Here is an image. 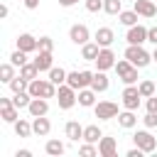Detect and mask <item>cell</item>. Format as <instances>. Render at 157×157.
Masks as SVG:
<instances>
[{
	"label": "cell",
	"instance_id": "ac0fdd59",
	"mask_svg": "<svg viewBox=\"0 0 157 157\" xmlns=\"http://www.w3.org/2000/svg\"><path fill=\"white\" fill-rule=\"evenodd\" d=\"M64 135H66L71 142H78V140H83V125H81L78 120H69V123L64 125Z\"/></svg>",
	"mask_w": 157,
	"mask_h": 157
},
{
	"label": "cell",
	"instance_id": "d6986e66",
	"mask_svg": "<svg viewBox=\"0 0 157 157\" xmlns=\"http://www.w3.org/2000/svg\"><path fill=\"white\" fill-rule=\"evenodd\" d=\"M93 39H96L101 47H110V44L115 42V32H113L110 27H98V29L93 32Z\"/></svg>",
	"mask_w": 157,
	"mask_h": 157
},
{
	"label": "cell",
	"instance_id": "ba28073f",
	"mask_svg": "<svg viewBox=\"0 0 157 157\" xmlns=\"http://www.w3.org/2000/svg\"><path fill=\"white\" fill-rule=\"evenodd\" d=\"M93 113L98 120H113V118H118L120 110H118V103H113V101H98L93 105Z\"/></svg>",
	"mask_w": 157,
	"mask_h": 157
},
{
	"label": "cell",
	"instance_id": "9c48e42d",
	"mask_svg": "<svg viewBox=\"0 0 157 157\" xmlns=\"http://www.w3.org/2000/svg\"><path fill=\"white\" fill-rule=\"evenodd\" d=\"M69 39H71L74 44L83 47L86 42H91V29H88L83 22H76V25H71V27H69Z\"/></svg>",
	"mask_w": 157,
	"mask_h": 157
},
{
	"label": "cell",
	"instance_id": "7a4b0ae2",
	"mask_svg": "<svg viewBox=\"0 0 157 157\" xmlns=\"http://www.w3.org/2000/svg\"><path fill=\"white\" fill-rule=\"evenodd\" d=\"M56 83H52L49 78H34V81H29V86H27V91H29V96L32 98H56Z\"/></svg>",
	"mask_w": 157,
	"mask_h": 157
},
{
	"label": "cell",
	"instance_id": "9a60e30c",
	"mask_svg": "<svg viewBox=\"0 0 157 157\" xmlns=\"http://www.w3.org/2000/svg\"><path fill=\"white\" fill-rule=\"evenodd\" d=\"M132 10L140 15V17H155L157 15V2H152V0H135L132 2Z\"/></svg>",
	"mask_w": 157,
	"mask_h": 157
},
{
	"label": "cell",
	"instance_id": "8fae6325",
	"mask_svg": "<svg viewBox=\"0 0 157 157\" xmlns=\"http://www.w3.org/2000/svg\"><path fill=\"white\" fill-rule=\"evenodd\" d=\"M0 118L10 125L20 120V108L12 103V98H0Z\"/></svg>",
	"mask_w": 157,
	"mask_h": 157
},
{
	"label": "cell",
	"instance_id": "d590c367",
	"mask_svg": "<svg viewBox=\"0 0 157 157\" xmlns=\"http://www.w3.org/2000/svg\"><path fill=\"white\" fill-rule=\"evenodd\" d=\"M10 61H12V64L20 69V66H25L29 59H27V52H22V49H15V52L10 54Z\"/></svg>",
	"mask_w": 157,
	"mask_h": 157
},
{
	"label": "cell",
	"instance_id": "7bdbcfd3",
	"mask_svg": "<svg viewBox=\"0 0 157 157\" xmlns=\"http://www.w3.org/2000/svg\"><path fill=\"white\" fill-rule=\"evenodd\" d=\"M125 155H128V157H142V155H145V152H142V150H140V147H137V145H135V147H130V150H128V152H125Z\"/></svg>",
	"mask_w": 157,
	"mask_h": 157
},
{
	"label": "cell",
	"instance_id": "52a82bcc",
	"mask_svg": "<svg viewBox=\"0 0 157 157\" xmlns=\"http://www.w3.org/2000/svg\"><path fill=\"white\" fill-rule=\"evenodd\" d=\"M93 74L96 71H88V69H83V71H69V76H66V83L71 86V88H86V86H91V81H93Z\"/></svg>",
	"mask_w": 157,
	"mask_h": 157
},
{
	"label": "cell",
	"instance_id": "d6a6232c",
	"mask_svg": "<svg viewBox=\"0 0 157 157\" xmlns=\"http://www.w3.org/2000/svg\"><path fill=\"white\" fill-rule=\"evenodd\" d=\"M103 12H108V15H120V12H123V0H103Z\"/></svg>",
	"mask_w": 157,
	"mask_h": 157
},
{
	"label": "cell",
	"instance_id": "f35d334b",
	"mask_svg": "<svg viewBox=\"0 0 157 157\" xmlns=\"http://www.w3.org/2000/svg\"><path fill=\"white\" fill-rule=\"evenodd\" d=\"M83 5H86L88 12H101L103 10V0H83Z\"/></svg>",
	"mask_w": 157,
	"mask_h": 157
},
{
	"label": "cell",
	"instance_id": "44dd1931",
	"mask_svg": "<svg viewBox=\"0 0 157 157\" xmlns=\"http://www.w3.org/2000/svg\"><path fill=\"white\" fill-rule=\"evenodd\" d=\"M96 91L91 88V86H86V88H78V105L81 108H93L96 105Z\"/></svg>",
	"mask_w": 157,
	"mask_h": 157
},
{
	"label": "cell",
	"instance_id": "3957f363",
	"mask_svg": "<svg viewBox=\"0 0 157 157\" xmlns=\"http://www.w3.org/2000/svg\"><path fill=\"white\" fill-rule=\"evenodd\" d=\"M115 74H118V78H120L125 86L137 83V78H140V76H137V66H135V64H130L125 56L115 61Z\"/></svg>",
	"mask_w": 157,
	"mask_h": 157
},
{
	"label": "cell",
	"instance_id": "ab89813d",
	"mask_svg": "<svg viewBox=\"0 0 157 157\" xmlns=\"http://www.w3.org/2000/svg\"><path fill=\"white\" fill-rule=\"evenodd\" d=\"M39 49L52 52V49H54V39H52V37H39Z\"/></svg>",
	"mask_w": 157,
	"mask_h": 157
},
{
	"label": "cell",
	"instance_id": "c3c4849f",
	"mask_svg": "<svg viewBox=\"0 0 157 157\" xmlns=\"http://www.w3.org/2000/svg\"><path fill=\"white\" fill-rule=\"evenodd\" d=\"M152 61H157V47H155V52H152Z\"/></svg>",
	"mask_w": 157,
	"mask_h": 157
},
{
	"label": "cell",
	"instance_id": "4316f807",
	"mask_svg": "<svg viewBox=\"0 0 157 157\" xmlns=\"http://www.w3.org/2000/svg\"><path fill=\"white\" fill-rule=\"evenodd\" d=\"M12 128H15V135H17V137H29V135H34L32 123H29V120H25V118H20L17 123H12Z\"/></svg>",
	"mask_w": 157,
	"mask_h": 157
},
{
	"label": "cell",
	"instance_id": "4dcf8cb0",
	"mask_svg": "<svg viewBox=\"0 0 157 157\" xmlns=\"http://www.w3.org/2000/svg\"><path fill=\"white\" fill-rule=\"evenodd\" d=\"M20 76L27 78V81H34V78L39 76V69L34 66V61H27L25 66H20Z\"/></svg>",
	"mask_w": 157,
	"mask_h": 157
},
{
	"label": "cell",
	"instance_id": "7c38bea8",
	"mask_svg": "<svg viewBox=\"0 0 157 157\" xmlns=\"http://www.w3.org/2000/svg\"><path fill=\"white\" fill-rule=\"evenodd\" d=\"M125 42L128 44H145L147 42V27L145 25H132V27H128V32H125Z\"/></svg>",
	"mask_w": 157,
	"mask_h": 157
},
{
	"label": "cell",
	"instance_id": "b9f144b4",
	"mask_svg": "<svg viewBox=\"0 0 157 157\" xmlns=\"http://www.w3.org/2000/svg\"><path fill=\"white\" fill-rule=\"evenodd\" d=\"M147 42H152L157 47V25L155 27H147Z\"/></svg>",
	"mask_w": 157,
	"mask_h": 157
},
{
	"label": "cell",
	"instance_id": "f546056e",
	"mask_svg": "<svg viewBox=\"0 0 157 157\" xmlns=\"http://www.w3.org/2000/svg\"><path fill=\"white\" fill-rule=\"evenodd\" d=\"M118 20H120V25H125V27H132V25H137L140 15H137L135 10H123V12L118 15Z\"/></svg>",
	"mask_w": 157,
	"mask_h": 157
},
{
	"label": "cell",
	"instance_id": "681fc988",
	"mask_svg": "<svg viewBox=\"0 0 157 157\" xmlns=\"http://www.w3.org/2000/svg\"><path fill=\"white\" fill-rule=\"evenodd\" d=\"M128 2H135V0H128Z\"/></svg>",
	"mask_w": 157,
	"mask_h": 157
},
{
	"label": "cell",
	"instance_id": "1f68e13d",
	"mask_svg": "<svg viewBox=\"0 0 157 157\" xmlns=\"http://www.w3.org/2000/svg\"><path fill=\"white\" fill-rule=\"evenodd\" d=\"M29 101H32V96H29V91H20V93H12V103L22 110V108H27L29 105Z\"/></svg>",
	"mask_w": 157,
	"mask_h": 157
},
{
	"label": "cell",
	"instance_id": "7dc6e473",
	"mask_svg": "<svg viewBox=\"0 0 157 157\" xmlns=\"http://www.w3.org/2000/svg\"><path fill=\"white\" fill-rule=\"evenodd\" d=\"M10 15V7L7 5H0V17H7Z\"/></svg>",
	"mask_w": 157,
	"mask_h": 157
},
{
	"label": "cell",
	"instance_id": "cb8c5ba5",
	"mask_svg": "<svg viewBox=\"0 0 157 157\" xmlns=\"http://www.w3.org/2000/svg\"><path fill=\"white\" fill-rule=\"evenodd\" d=\"M98 52H101V44H98L96 39H93V42H86V44L81 47V59H83V61H96Z\"/></svg>",
	"mask_w": 157,
	"mask_h": 157
},
{
	"label": "cell",
	"instance_id": "30bf717a",
	"mask_svg": "<svg viewBox=\"0 0 157 157\" xmlns=\"http://www.w3.org/2000/svg\"><path fill=\"white\" fill-rule=\"evenodd\" d=\"M115 52L110 47H101L98 56H96V69L98 71H108V69H115Z\"/></svg>",
	"mask_w": 157,
	"mask_h": 157
},
{
	"label": "cell",
	"instance_id": "74e56055",
	"mask_svg": "<svg viewBox=\"0 0 157 157\" xmlns=\"http://www.w3.org/2000/svg\"><path fill=\"white\" fill-rule=\"evenodd\" d=\"M142 123H145V128H150V130H155V128H157V113H152V110H147V113H145V118H142Z\"/></svg>",
	"mask_w": 157,
	"mask_h": 157
},
{
	"label": "cell",
	"instance_id": "e575fe53",
	"mask_svg": "<svg viewBox=\"0 0 157 157\" xmlns=\"http://www.w3.org/2000/svg\"><path fill=\"white\" fill-rule=\"evenodd\" d=\"M137 88H140V96H142V98L155 96V81H150V78H142V81L137 83Z\"/></svg>",
	"mask_w": 157,
	"mask_h": 157
},
{
	"label": "cell",
	"instance_id": "4fadbf2b",
	"mask_svg": "<svg viewBox=\"0 0 157 157\" xmlns=\"http://www.w3.org/2000/svg\"><path fill=\"white\" fill-rule=\"evenodd\" d=\"M17 49H22L27 54L39 52V39L34 34H29V32H22V34H17Z\"/></svg>",
	"mask_w": 157,
	"mask_h": 157
},
{
	"label": "cell",
	"instance_id": "83f0119b",
	"mask_svg": "<svg viewBox=\"0 0 157 157\" xmlns=\"http://www.w3.org/2000/svg\"><path fill=\"white\" fill-rule=\"evenodd\" d=\"M47 74H49V81H52V83H56V86L66 83V76H69V71H66V69H61V66H52Z\"/></svg>",
	"mask_w": 157,
	"mask_h": 157
},
{
	"label": "cell",
	"instance_id": "277c9868",
	"mask_svg": "<svg viewBox=\"0 0 157 157\" xmlns=\"http://www.w3.org/2000/svg\"><path fill=\"white\" fill-rule=\"evenodd\" d=\"M56 103H59L61 110H71V108L78 103V91L71 88L69 83H61V86L56 88Z\"/></svg>",
	"mask_w": 157,
	"mask_h": 157
},
{
	"label": "cell",
	"instance_id": "8d00e7d4",
	"mask_svg": "<svg viewBox=\"0 0 157 157\" xmlns=\"http://www.w3.org/2000/svg\"><path fill=\"white\" fill-rule=\"evenodd\" d=\"M78 155H81V157H96V155H98V145H96V142H83V145L78 147Z\"/></svg>",
	"mask_w": 157,
	"mask_h": 157
},
{
	"label": "cell",
	"instance_id": "e0dca14e",
	"mask_svg": "<svg viewBox=\"0 0 157 157\" xmlns=\"http://www.w3.org/2000/svg\"><path fill=\"white\" fill-rule=\"evenodd\" d=\"M27 113H29L32 118L47 115V113H49V101H47V98H32L29 105H27Z\"/></svg>",
	"mask_w": 157,
	"mask_h": 157
},
{
	"label": "cell",
	"instance_id": "60d3db41",
	"mask_svg": "<svg viewBox=\"0 0 157 157\" xmlns=\"http://www.w3.org/2000/svg\"><path fill=\"white\" fill-rule=\"evenodd\" d=\"M145 108L152 110V113H157V96H150V98L145 101Z\"/></svg>",
	"mask_w": 157,
	"mask_h": 157
},
{
	"label": "cell",
	"instance_id": "d4e9b609",
	"mask_svg": "<svg viewBox=\"0 0 157 157\" xmlns=\"http://www.w3.org/2000/svg\"><path fill=\"white\" fill-rule=\"evenodd\" d=\"M103 137V130L96 125V123H91V125H83V142H96L98 145V140Z\"/></svg>",
	"mask_w": 157,
	"mask_h": 157
},
{
	"label": "cell",
	"instance_id": "bcb514c9",
	"mask_svg": "<svg viewBox=\"0 0 157 157\" xmlns=\"http://www.w3.org/2000/svg\"><path fill=\"white\" fill-rule=\"evenodd\" d=\"M15 157H32V152H29V150H17Z\"/></svg>",
	"mask_w": 157,
	"mask_h": 157
},
{
	"label": "cell",
	"instance_id": "603a6c76",
	"mask_svg": "<svg viewBox=\"0 0 157 157\" xmlns=\"http://www.w3.org/2000/svg\"><path fill=\"white\" fill-rule=\"evenodd\" d=\"M91 88H93L96 93H105V91L110 88V81H108V76H105V71H96V74H93V81H91Z\"/></svg>",
	"mask_w": 157,
	"mask_h": 157
},
{
	"label": "cell",
	"instance_id": "2e32d148",
	"mask_svg": "<svg viewBox=\"0 0 157 157\" xmlns=\"http://www.w3.org/2000/svg\"><path fill=\"white\" fill-rule=\"evenodd\" d=\"M32 61H34V66H37V69H39V74H42V71H49V69L54 66V54H52V52H47V49H39V52H37V56H34Z\"/></svg>",
	"mask_w": 157,
	"mask_h": 157
},
{
	"label": "cell",
	"instance_id": "f1b7e54d",
	"mask_svg": "<svg viewBox=\"0 0 157 157\" xmlns=\"http://www.w3.org/2000/svg\"><path fill=\"white\" fill-rule=\"evenodd\" d=\"M15 76H17V74H15V64H12V61L0 64V81H2V83H10Z\"/></svg>",
	"mask_w": 157,
	"mask_h": 157
},
{
	"label": "cell",
	"instance_id": "5b68a950",
	"mask_svg": "<svg viewBox=\"0 0 157 157\" xmlns=\"http://www.w3.org/2000/svg\"><path fill=\"white\" fill-rule=\"evenodd\" d=\"M120 101H123V108H128V110H137V108H140V103H142V96H140L137 83L125 86V88H123V93H120Z\"/></svg>",
	"mask_w": 157,
	"mask_h": 157
},
{
	"label": "cell",
	"instance_id": "6da1fadb",
	"mask_svg": "<svg viewBox=\"0 0 157 157\" xmlns=\"http://www.w3.org/2000/svg\"><path fill=\"white\" fill-rule=\"evenodd\" d=\"M123 56H125L130 64H135L137 69H145V66L152 64V54H150L142 44H128L125 52H123Z\"/></svg>",
	"mask_w": 157,
	"mask_h": 157
},
{
	"label": "cell",
	"instance_id": "836d02e7",
	"mask_svg": "<svg viewBox=\"0 0 157 157\" xmlns=\"http://www.w3.org/2000/svg\"><path fill=\"white\" fill-rule=\"evenodd\" d=\"M7 86H10V91H12V93H20V91H27L29 81H27V78H22V76L17 74V76H15V78H12V81H10Z\"/></svg>",
	"mask_w": 157,
	"mask_h": 157
},
{
	"label": "cell",
	"instance_id": "ee69618b",
	"mask_svg": "<svg viewBox=\"0 0 157 157\" xmlns=\"http://www.w3.org/2000/svg\"><path fill=\"white\" fill-rule=\"evenodd\" d=\"M22 2H25L27 10H37V7H39V0H22Z\"/></svg>",
	"mask_w": 157,
	"mask_h": 157
},
{
	"label": "cell",
	"instance_id": "8992f818",
	"mask_svg": "<svg viewBox=\"0 0 157 157\" xmlns=\"http://www.w3.org/2000/svg\"><path fill=\"white\" fill-rule=\"evenodd\" d=\"M132 142H135L145 155H150V152L157 150V137L150 132V128H147V130H137V132L132 135Z\"/></svg>",
	"mask_w": 157,
	"mask_h": 157
},
{
	"label": "cell",
	"instance_id": "5bb4252c",
	"mask_svg": "<svg viewBox=\"0 0 157 157\" xmlns=\"http://www.w3.org/2000/svg\"><path fill=\"white\" fill-rule=\"evenodd\" d=\"M98 155H101V157H115V155H118V140L103 135V137L98 140Z\"/></svg>",
	"mask_w": 157,
	"mask_h": 157
},
{
	"label": "cell",
	"instance_id": "f6af8a7d",
	"mask_svg": "<svg viewBox=\"0 0 157 157\" xmlns=\"http://www.w3.org/2000/svg\"><path fill=\"white\" fill-rule=\"evenodd\" d=\"M76 2H78V0H59V5H61V7H74Z\"/></svg>",
	"mask_w": 157,
	"mask_h": 157
},
{
	"label": "cell",
	"instance_id": "ffe728a7",
	"mask_svg": "<svg viewBox=\"0 0 157 157\" xmlns=\"http://www.w3.org/2000/svg\"><path fill=\"white\" fill-rule=\"evenodd\" d=\"M32 130H34V135H39V137H47V135L52 132V123H49V118H47V115L32 118Z\"/></svg>",
	"mask_w": 157,
	"mask_h": 157
},
{
	"label": "cell",
	"instance_id": "7402d4cb",
	"mask_svg": "<svg viewBox=\"0 0 157 157\" xmlns=\"http://www.w3.org/2000/svg\"><path fill=\"white\" fill-rule=\"evenodd\" d=\"M118 125L123 128V130H132L135 125H137V115H135V110H120L118 113Z\"/></svg>",
	"mask_w": 157,
	"mask_h": 157
},
{
	"label": "cell",
	"instance_id": "484cf974",
	"mask_svg": "<svg viewBox=\"0 0 157 157\" xmlns=\"http://www.w3.org/2000/svg\"><path fill=\"white\" fill-rule=\"evenodd\" d=\"M44 152H47L49 157H59V155H64V152H66V145H64L61 140L52 137V140H47V145H44Z\"/></svg>",
	"mask_w": 157,
	"mask_h": 157
}]
</instances>
